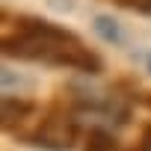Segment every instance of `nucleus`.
<instances>
[{"instance_id": "obj_1", "label": "nucleus", "mask_w": 151, "mask_h": 151, "mask_svg": "<svg viewBox=\"0 0 151 151\" xmlns=\"http://www.w3.org/2000/svg\"><path fill=\"white\" fill-rule=\"evenodd\" d=\"M3 53L9 59L39 62L47 68H68L89 77L104 71L101 53H95L77 33L36 15H15L12 30L3 36Z\"/></svg>"}, {"instance_id": "obj_2", "label": "nucleus", "mask_w": 151, "mask_h": 151, "mask_svg": "<svg viewBox=\"0 0 151 151\" xmlns=\"http://www.w3.org/2000/svg\"><path fill=\"white\" fill-rule=\"evenodd\" d=\"M77 119H80V113L74 110V104L65 95H59L42 110V116L33 122V127L21 130L15 139L24 145L42 148V151H71L74 142L80 139Z\"/></svg>"}, {"instance_id": "obj_3", "label": "nucleus", "mask_w": 151, "mask_h": 151, "mask_svg": "<svg viewBox=\"0 0 151 151\" xmlns=\"http://www.w3.org/2000/svg\"><path fill=\"white\" fill-rule=\"evenodd\" d=\"M36 113H39V104L33 98L3 95V130H9L12 136H18L21 130H27V122H33Z\"/></svg>"}, {"instance_id": "obj_4", "label": "nucleus", "mask_w": 151, "mask_h": 151, "mask_svg": "<svg viewBox=\"0 0 151 151\" xmlns=\"http://www.w3.org/2000/svg\"><path fill=\"white\" fill-rule=\"evenodd\" d=\"M83 151H122V145L107 127L95 124L83 133Z\"/></svg>"}, {"instance_id": "obj_5", "label": "nucleus", "mask_w": 151, "mask_h": 151, "mask_svg": "<svg viewBox=\"0 0 151 151\" xmlns=\"http://www.w3.org/2000/svg\"><path fill=\"white\" fill-rule=\"evenodd\" d=\"M92 30H95L107 45H122V42H124V30H122V24H119V21H113L110 15H95Z\"/></svg>"}, {"instance_id": "obj_6", "label": "nucleus", "mask_w": 151, "mask_h": 151, "mask_svg": "<svg viewBox=\"0 0 151 151\" xmlns=\"http://www.w3.org/2000/svg\"><path fill=\"white\" fill-rule=\"evenodd\" d=\"M113 3L122 6V9L139 12V15H151V0H113Z\"/></svg>"}, {"instance_id": "obj_7", "label": "nucleus", "mask_w": 151, "mask_h": 151, "mask_svg": "<svg viewBox=\"0 0 151 151\" xmlns=\"http://www.w3.org/2000/svg\"><path fill=\"white\" fill-rule=\"evenodd\" d=\"M139 151H151V122L142 127V133H139V145H136Z\"/></svg>"}, {"instance_id": "obj_8", "label": "nucleus", "mask_w": 151, "mask_h": 151, "mask_svg": "<svg viewBox=\"0 0 151 151\" xmlns=\"http://www.w3.org/2000/svg\"><path fill=\"white\" fill-rule=\"evenodd\" d=\"M133 101H142L145 107H151V92H142V95H136V92H133Z\"/></svg>"}, {"instance_id": "obj_9", "label": "nucleus", "mask_w": 151, "mask_h": 151, "mask_svg": "<svg viewBox=\"0 0 151 151\" xmlns=\"http://www.w3.org/2000/svg\"><path fill=\"white\" fill-rule=\"evenodd\" d=\"M148 71H151V56H148Z\"/></svg>"}]
</instances>
